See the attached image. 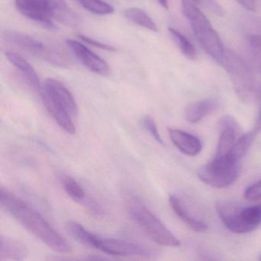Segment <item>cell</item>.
<instances>
[{
  "label": "cell",
  "instance_id": "cb8c5ba5",
  "mask_svg": "<svg viewBox=\"0 0 261 261\" xmlns=\"http://www.w3.org/2000/svg\"><path fill=\"white\" fill-rule=\"evenodd\" d=\"M247 45L255 65L261 71V34L249 33L247 36Z\"/></svg>",
  "mask_w": 261,
  "mask_h": 261
},
{
  "label": "cell",
  "instance_id": "484cf974",
  "mask_svg": "<svg viewBox=\"0 0 261 261\" xmlns=\"http://www.w3.org/2000/svg\"><path fill=\"white\" fill-rule=\"evenodd\" d=\"M142 124L143 127L150 134V135L155 139L160 144L164 145L163 139L160 136L158 128H157L156 123L154 121L153 119L149 116H146L142 120Z\"/></svg>",
  "mask_w": 261,
  "mask_h": 261
},
{
  "label": "cell",
  "instance_id": "277c9868",
  "mask_svg": "<svg viewBox=\"0 0 261 261\" xmlns=\"http://www.w3.org/2000/svg\"><path fill=\"white\" fill-rule=\"evenodd\" d=\"M126 208L131 219L152 241L166 247H178L180 241L140 199L128 198Z\"/></svg>",
  "mask_w": 261,
  "mask_h": 261
},
{
  "label": "cell",
  "instance_id": "4dcf8cb0",
  "mask_svg": "<svg viewBox=\"0 0 261 261\" xmlns=\"http://www.w3.org/2000/svg\"><path fill=\"white\" fill-rule=\"evenodd\" d=\"M254 131L256 134L261 131V110L259 112V116H258L257 120H256V124H255Z\"/></svg>",
  "mask_w": 261,
  "mask_h": 261
},
{
  "label": "cell",
  "instance_id": "ffe728a7",
  "mask_svg": "<svg viewBox=\"0 0 261 261\" xmlns=\"http://www.w3.org/2000/svg\"><path fill=\"white\" fill-rule=\"evenodd\" d=\"M124 16L131 22L146 30L155 32V33L158 31L156 24L154 22L153 19L141 9L135 8V7L126 9L124 11Z\"/></svg>",
  "mask_w": 261,
  "mask_h": 261
},
{
  "label": "cell",
  "instance_id": "52a82bcc",
  "mask_svg": "<svg viewBox=\"0 0 261 261\" xmlns=\"http://www.w3.org/2000/svg\"><path fill=\"white\" fill-rule=\"evenodd\" d=\"M3 36L6 42L13 46L54 66L59 68L69 66L70 60L65 55L54 48H50L43 42L29 35L15 30H6Z\"/></svg>",
  "mask_w": 261,
  "mask_h": 261
},
{
  "label": "cell",
  "instance_id": "1f68e13d",
  "mask_svg": "<svg viewBox=\"0 0 261 261\" xmlns=\"http://www.w3.org/2000/svg\"><path fill=\"white\" fill-rule=\"evenodd\" d=\"M158 1L163 8L167 9L169 7V0H158Z\"/></svg>",
  "mask_w": 261,
  "mask_h": 261
},
{
  "label": "cell",
  "instance_id": "83f0119b",
  "mask_svg": "<svg viewBox=\"0 0 261 261\" xmlns=\"http://www.w3.org/2000/svg\"><path fill=\"white\" fill-rule=\"evenodd\" d=\"M79 38L82 42H85V43L88 44V45H93V46L100 48V49L111 51L115 50V48L112 46V45L103 43V42H99V41L94 40L92 38L88 37V36H83V35H79Z\"/></svg>",
  "mask_w": 261,
  "mask_h": 261
},
{
  "label": "cell",
  "instance_id": "4316f807",
  "mask_svg": "<svg viewBox=\"0 0 261 261\" xmlns=\"http://www.w3.org/2000/svg\"><path fill=\"white\" fill-rule=\"evenodd\" d=\"M244 197L251 201L261 199V180L247 187L244 192Z\"/></svg>",
  "mask_w": 261,
  "mask_h": 261
},
{
  "label": "cell",
  "instance_id": "5bb4252c",
  "mask_svg": "<svg viewBox=\"0 0 261 261\" xmlns=\"http://www.w3.org/2000/svg\"><path fill=\"white\" fill-rule=\"evenodd\" d=\"M169 134L172 143L185 155L195 156L202 149V144L198 137L180 129L169 128Z\"/></svg>",
  "mask_w": 261,
  "mask_h": 261
},
{
  "label": "cell",
  "instance_id": "6da1fadb",
  "mask_svg": "<svg viewBox=\"0 0 261 261\" xmlns=\"http://www.w3.org/2000/svg\"><path fill=\"white\" fill-rule=\"evenodd\" d=\"M0 203L6 212L45 245L60 253L71 252V247L68 241L50 225L41 214L13 192L1 188Z\"/></svg>",
  "mask_w": 261,
  "mask_h": 261
},
{
  "label": "cell",
  "instance_id": "f1b7e54d",
  "mask_svg": "<svg viewBox=\"0 0 261 261\" xmlns=\"http://www.w3.org/2000/svg\"><path fill=\"white\" fill-rule=\"evenodd\" d=\"M198 2H201L207 8L213 11L216 14L222 13L221 7L218 5L216 0H198Z\"/></svg>",
  "mask_w": 261,
  "mask_h": 261
},
{
  "label": "cell",
  "instance_id": "ba28073f",
  "mask_svg": "<svg viewBox=\"0 0 261 261\" xmlns=\"http://www.w3.org/2000/svg\"><path fill=\"white\" fill-rule=\"evenodd\" d=\"M93 248L97 249L107 254L113 256H140L149 258L155 254V251L149 247L126 240L112 238L94 237Z\"/></svg>",
  "mask_w": 261,
  "mask_h": 261
},
{
  "label": "cell",
  "instance_id": "2e32d148",
  "mask_svg": "<svg viewBox=\"0 0 261 261\" xmlns=\"http://www.w3.org/2000/svg\"><path fill=\"white\" fill-rule=\"evenodd\" d=\"M27 255L28 249L23 242L9 237H1L0 260H22Z\"/></svg>",
  "mask_w": 261,
  "mask_h": 261
},
{
  "label": "cell",
  "instance_id": "8fae6325",
  "mask_svg": "<svg viewBox=\"0 0 261 261\" xmlns=\"http://www.w3.org/2000/svg\"><path fill=\"white\" fill-rule=\"evenodd\" d=\"M67 45L77 61L91 72L102 76H107L110 74L108 64L100 56L90 50L86 45L72 39L67 40Z\"/></svg>",
  "mask_w": 261,
  "mask_h": 261
},
{
  "label": "cell",
  "instance_id": "7c38bea8",
  "mask_svg": "<svg viewBox=\"0 0 261 261\" xmlns=\"http://www.w3.org/2000/svg\"><path fill=\"white\" fill-rule=\"evenodd\" d=\"M220 136L215 158L225 156L241 137V129L238 122L230 116H224L219 122Z\"/></svg>",
  "mask_w": 261,
  "mask_h": 261
},
{
  "label": "cell",
  "instance_id": "836d02e7",
  "mask_svg": "<svg viewBox=\"0 0 261 261\" xmlns=\"http://www.w3.org/2000/svg\"><path fill=\"white\" fill-rule=\"evenodd\" d=\"M260 259H261V257H260Z\"/></svg>",
  "mask_w": 261,
  "mask_h": 261
},
{
  "label": "cell",
  "instance_id": "8992f818",
  "mask_svg": "<svg viewBox=\"0 0 261 261\" xmlns=\"http://www.w3.org/2000/svg\"><path fill=\"white\" fill-rule=\"evenodd\" d=\"M216 210L225 227L235 233L255 230L261 224V204L242 207L231 201L217 202Z\"/></svg>",
  "mask_w": 261,
  "mask_h": 261
},
{
  "label": "cell",
  "instance_id": "9c48e42d",
  "mask_svg": "<svg viewBox=\"0 0 261 261\" xmlns=\"http://www.w3.org/2000/svg\"><path fill=\"white\" fill-rule=\"evenodd\" d=\"M18 11L47 29L55 28L53 0H15Z\"/></svg>",
  "mask_w": 261,
  "mask_h": 261
},
{
  "label": "cell",
  "instance_id": "ac0fdd59",
  "mask_svg": "<svg viewBox=\"0 0 261 261\" xmlns=\"http://www.w3.org/2000/svg\"><path fill=\"white\" fill-rule=\"evenodd\" d=\"M169 204H170L173 212L176 214L177 216L185 224H186V225L189 226L192 230L197 232H203L207 230V224L201 221V220L196 219L192 217L181 204L178 197L175 195H170L169 196Z\"/></svg>",
  "mask_w": 261,
  "mask_h": 261
},
{
  "label": "cell",
  "instance_id": "4fadbf2b",
  "mask_svg": "<svg viewBox=\"0 0 261 261\" xmlns=\"http://www.w3.org/2000/svg\"><path fill=\"white\" fill-rule=\"evenodd\" d=\"M256 133H247L238 137L234 144L230 149V152L221 158H214V161L218 164L223 166H234V165L241 164V161L243 160L246 154L248 152L252 143L254 140Z\"/></svg>",
  "mask_w": 261,
  "mask_h": 261
},
{
  "label": "cell",
  "instance_id": "e0dca14e",
  "mask_svg": "<svg viewBox=\"0 0 261 261\" xmlns=\"http://www.w3.org/2000/svg\"><path fill=\"white\" fill-rule=\"evenodd\" d=\"M218 108V101L216 99H203L195 102L188 108L186 113V119L192 123H198L206 116L215 112Z\"/></svg>",
  "mask_w": 261,
  "mask_h": 261
},
{
  "label": "cell",
  "instance_id": "7402d4cb",
  "mask_svg": "<svg viewBox=\"0 0 261 261\" xmlns=\"http://www.w3.org/2000/svg\"><path fill=\"white\" fill-rule=\"evenodd\" d=\"M169 32L172 40L184 55L185 57L189 60H195L197 59V51L192 42L186 36L174 29L169 28Z\"/></svg>",
  "mask_w": 261,
  "mask_h": 261
},
{
  "label": "cell",
  "instance_id": "30bf717a",
  "mask_svg": "<svg viewBox=\"0 0 261 261\" xmlns=\"http://www.w3.org/2000/svg\"><path fill=\"white\" fill-rule=\"evenodd\" d=\"M241 172V164L232 167L223 168L208 163L198 169V176L205 184L217 189H222L234 183Z\"/></svg>",
  "mask_w": 261,
  "mask_h": 261
},
{
  "label": "cell",
  "instance_id": "3957f363",
  "mask_svg": "<svg viewBox=\"0 0 261 261\" xmlns=\"http://www.w3.org/2000/svg\"><path fill=\"white\" fill-rule=\"evenodd\" d=\"M183 14L190 23L192 31L201 48L218 63L221 64L225 50L219 36L204 13L189 0L181 1Z\"/></svg>",
  "mask_w": 261,
  "mask_h": 261
},
{
  "label": "cell",
  "instance_id": "d6986e66",
  "mask_svg": "<svg viewBox=\"0 0 261 261\" xmlns=\"http://www.w3.org/2000/svg\"><path fill=\"white\" fill-rule=\"evenodd\" d=\"M54 19L64 25L75 27L79 19L74 12L70 9L65 0H53Z\"/></svg>",
  "mask_w": 261,
  "mask_h": 261
},
{
  "label": "cell",
  "instance_id": "9a60e30c",
  "mask_svg": "<svg viewBox=\"0 0 261 261\" xmlns=\"http://www.w3.org/2000/svg\"><path fill=\"white\" fill-rule=\"evenodd\" d=\"M6 57L10 63L21 73L22 77L25 79L27 84L35 91H40L42 83L39 74L31 64L24 59L22 56L14 51H7Z\"/></svg>",
  "mask_w": 261,
  "mask_h": 261
},
{
  "label": "cell",
  "instance_id": "d6a6232c",
  "mask_svg": "<svg viewBox=\"0 0 261 261\" xmlns=\"http://www.w3.org/2000/svg\"><path fill=\"white\" fill-rule=\"evenodd\" d=\"M191 1H192V2H194V3L198 2V0H191Z\"/></svg>",
  "mask_w": 261,
  "mask_h": 261
},
{
  "label": "cell",
  "instance_id": "603a6c76",
  "mask_svg": "<svg viewBox=\"0 0 261 261\" xmlns=\"http://www.w3.org/2000/svg\"><path fill=\"white\" fill-rule=\"evenodd\" d=\"M81 6L85 10L96 15L105 16L112 14L114 12V7L103 0H77Z\"/></svg>",
  "mask_w": 261,
  "mask_h": 261
},
{
  "label": "cell",
  "instance_id": "7a4b0ae2",
  "mask_svg": "<svg viewBox=\"0 0 261 261\" xmlns=\"http://www.w3.org/2000/svg\"><path fill=\"white\" fill-rule=\"evenodd\" d=\"M41 98L55 121L65 132H76L74 119L79 114L75 99L69 90L59 81L47 79L39 91Z\"/></svg>",
  "mask_w": 261,
  "mask_h": 261
},
{
  "label": "cell",
  "instance_id": "5b68a950",
  "mask_svg": "<svg viewBox=\"0 0 261 261\" xmlns=\"http://www.w3.org/2000/svg\"><path fill=\"white\" fill-rule=\"evenodd\" d=\"M221 65L230 76L232 85L241 101L250 103L259 94L257 83L253 70L247 62L231 51H225Z\"/></svg>",
  "mask_w": 261,
  "mask_h": 261
},
{
  "label": "cell",
  "instance_id": "d4e9b609",
  "mask_svg": "<svg viewBox=\"0 0 261 261\" xmlns=\"http://www.w3.org/2000/svg\"><path fill=\"white\" fill-rule=\"evenodd\" d=\"M62 184L66 193L74 201H79V202L85 201V190L74 178L70 176L65 177L62 181Z\"/></svg>",
  "mask_w": 261,
  "mask_h": 261
},
{
  "label": "cell",
  "instance_id": "44dd1931",
  "mask_svg": "<svg viewBox=\"0 0 261 261\" xmlns=\"http://www.w3.org/2000/svg\"><path fill=\"white\" fill-rule=\"evenodd\" d=\"M67 230L77 242L87 247H93L95 234L88 231L82 224L75 221H70L67 224Z\"/></svg>",
  "mask_w": 261,
  "mask_h": 261
},
{
  "label": "cell",
  "instance_id": "f546056e",
  "mask_svg": "<svg viewBox=\"0 0 261 261\" xmlns=\"http://www.w3.org/2000/svg\"><path fill=\"white\" fill-rule=\"evenodd\" d=\"M236 1L249 11L253 12L256 10L255 0H236Z\"/></svg>",
  "mask_w": 261,
  "mask_h": 261
}]
</instances>
